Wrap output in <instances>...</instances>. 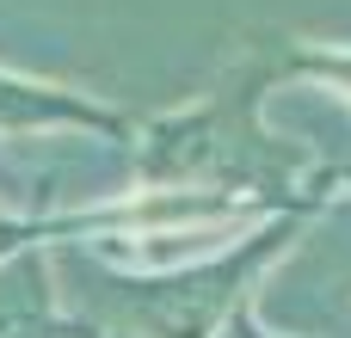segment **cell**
Segmentation results:
<instances>
[{"label": "cell", "instance_id": "4", "mask_svg": "<svg viewBox=\"0 0 351 338\" xmlns=\"http://www.w3.org/2000/svg\"><path fill=\"white\" fill-rule=\"evenodd\" d=\"M0 338H105L86 314H62L43 246L0 252Z\"/></svg>", "mask_w": 351, "mask_h": 338}, {"label": "cell", "instance_id": "2", "mask_svg": "<svg viewBox=\"0 0 351 338\" xmlns=\"http://www.w3.org/2000/svg\"><path fill=\"white\" fill-rule=\"evenodd\" d=\"M308 209H278L265 216L247 240L228 252H210L197 265H167V271H123L99 252L74 259L86 320L105 338H222L241 302H253L259 271L296 240Z\"/></svg>", "mask_w": 351, "mask_h": 338}, {"label": "cell", "instance_id": "5", "mask_svg": "<svg viewBox=\"0 0 351 338\" xmlns=\"http://www.w3.org/2000/svg\"><path fill=\"white\" fill-rule=\"evenodd\" d=\"M222 338H271V333L259 326V308H253V302H241V308H234V320L222 326Z\"/></svg>", "mask_w": 351, "mask_h": 338}, {"label": "cell", "instance_id": "1", "mask_svg": "<svg viewBox=\"0 0 351 338\" xmlns=\"http://www.w3.org/2000/svg\"><path fill=\"white\" fill-rule=\"evenodd\" d=\"M265 68L247 55L210 99L136 123V185L154 197H179L185 209H228L234 197H259L278 209H315L327 185H302V148L265 129Z\"/></svg>", "mask_w": 351, "mask_h": 338}, {"label": "cell", "instance_id": "3", "mask_svg": "<svg viewBox=\"0 0 351 338\" xmlns=\"http://www.w3.org/2000/svg\"><path fill=\"white\" fill-rule=\"evenodd\" d=\"M49 129H80V135L123 142V148L136 142V117L117 111L111 99L0 68V135H49Z\"/></svg>", "mask_w": 351, "mask_h": 338}]
</instances>
